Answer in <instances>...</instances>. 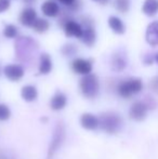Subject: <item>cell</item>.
Masks as SVG:
<instances>
[{"instance_id":"cell-1","label":"cell","mask_w":158,"mask_h":159,"mask_svg":"<svg viewBox=\"0 0 158 159\" xmlns=\"http://www.w3.org/2000/svg\"><path fill=\"white\" fill-rule=\"evenodd\" d=\"M99 122L101 129L108 134L117 133L122 127V118L114 111H106L101 114L99 117Z\"/></svg>"},{"instance_id":"cell-2","label":"cell","mask_w":158,"mask_h":159,"mask_svg":"<svg viewBox=\"0 0 158 159\" xmlns=\"http://www.w3.org/2000/svg\"><path fill=\"white\" fill-rule=\"evenodd\" d=\"M79 87L82 95L87 98H94L99 94L100 82L97 75L89 74L87 76H84L80 80Z\"/></svg>"},{"instance_id":"cell-3","label":"cell","mask_w":158,"mask_h":159,"mask_svg":"<svg viewBox=\"0 0 158 159\" xmlns=\"http://www.w3.org/2000/svg\"><path fill=\"white\" fill-rule=\"evenodd\" d=\"M143 89L142 80L139 78H130L119 82L117 86V92L124 98H130L132 95L141 92Z\"/></svg>"},{"instance_id":"cell-4","label":"cell","mask_w":158,"mask_h":159,"mask_svg":"<svg viewBox=\"0 0 158 159\" xmlns=\"http://www.w3.org/2000/svg\"><path fill=\"white\" fill-rule=\"evenodd\" d=\"M64 140H65V127H64L63 122H57L56 127H55V129H54L53 138H52V140H51L50 146H49V149H48L49 159H51L54 156V154L57 152V149L63 144Z\"/></svg>"},{"instance_id":"cell-5","label":"cell","mask_w":158,"mask_h":159,"mask_svg":"<svg viewBox=\"0 0 158 159\" xmlns=\"http://www.w3.org/2000/svg\"><path fill=\"white\" fill-rule=\"evenodd\" d=\"M148 107L144 103V101H137L134 102L130 107L129 111V116L131 119L135 121H143L147 116Z\"/></svg>"},{"instance_id":"cell-6","label":"cell","mask_w":158,"mask_h":159,"mask_svg":"<svg viewBox=\"0 0 158 159\" xmlns=\"http://www.w3.org/2000/svg\"><path fill=\"white\" fill-rule=\"evenodd\" d=\"M93 63L91 60L86 59H75L72 62V69L76 74L82 76H87L92 71Z\"/></svg>"},{"instance_id":"cell-7","label":"cell","mask_w":158,"mask_h":159,"mask_svg":"<svg viewBox=\"0 0 158 159\" xmlns=\"http://www.w3.org/2000/svg\"><path fill=\"white\" fill-rule=\"evenodd\" d=\"M24 67L19 64L7 65L3 68V74L10 81H20L24 76Z\"/></svg>"},{"instance_id":"cell-8","label":"cell","mask_w":158,"mask_h":159,"mask_svg":"<svg viewBox=\"0 0 158 159\" xmlns=\"http://www.w3.org/2000/svg\"><path fill=\"white\" fill-rule=\"evenodd\" d=\"M38 19L37 17V12L34 8H25L20 14V22L22 25L26 26V27H33L35 21Z\"/></svg>"},{"instance_id":"cell-9","label":"cell","mask_w":158,"mask_h":159,"mask_svg":"<svg viewBox=\"0 0 158 159\" xmlns=\"http://www.w3.org/2000/svg\"><path fill=\"white\" fill-rule=\"evenodd\" d=\"M65 35L67 37H76V38H81L82 33H84V28L79 23H77L74 20H70L67 21L63 26Z\"/></svg>"},{"instance_id":"cell-10","label":"cell","mask_w":158,"mask_h":159,"mask_svg":"<svg viewBox=\"0 0 158 159\" xmlns=\"http://www.w3.org/2000/svg\"><path fill=\"white\" fill-rule=\"evenodd\" d=\"M80 125L87 130H95L97 127H100L99 118L93 114L84 113L80 117Z\"/></svg>"},{"instance_id":"cell-11","label":"cell","mask_w":158,"mask_h":159,"mask_svg":"<svg viewBox=\"0 0 158 159\" xmlns=\"http://www.w3.org/2000/svg\"><path fill=\"white\" fill-rule=\"evenodd\" d=\"M145 39L148 44L155 47L158 44V22H152L146 28Z\"/></svg>"},{"instance_id":"cell-12","label":"cell","mask_w":158,"mask_h":159,"mask_svg":"<svg viewBox=\"0 0 158 159\" xmlns=\"http://www.w3.org/2000/svg\"><path fill=\"white\" fill-rule=\"evenodd\" d=\"M41 11L48 17H55L60 13V6L53 0H47L42 3Z\"/></svg>"},{"instance_id":"cell-13","label":"cell","mask_w":158,"mask_h":159,"mask_svg":"<svg viewBox=\"0 0 158 159\" xmlns=\"http://www.w3.org/2000/svg\"><path fill=\"white\" fill-rule=\"evenodd\" d=\"M67 104V98L64 93L56 92L50 101V107L53 111H61Z\"/></svg>"},{"instance_id":"cell-14","label":"cell","mask_w":158,"mask_h":159,"mask_svg":"<svg viewBox=\"0 0 158 159\" xmlns=\"http://www.w3.org/2000/svg\"><path fill=\"white\" fill-rule=\"evenodd\" d=\"M52 70V60L48 53H42L39 60V73L42 75H48Z\"/></svg>"},{"instance_id":"cell-15","label":"cell","mask_w":158,"mask_h":159,"mask_svg":"<svg viewBox=\"0 0 158 159\" xmlns=\"http://www.w3.org/2000/svg\"><path fill=\"white\" fill-rule=\"evenodd\" d=\"M81 41L84 42L86 46L88 47H92L95 43V40H97V33L95 30L90 26V27H84V33L81 36Z\"/></svg>"},{"instance_id":"cell-16","label":"cell","mask_w":158,"mask_h":159,"mask_svg":"<svg viewBox=\"0 0 158 159\" xmlns=\"http://www.w3.org/2000/svg\"><path fill=\"white\" fill-rule=\"evenodd\" d=\"M22 98L26 102H34L38 96V91L35 86L28 84V86H24L21 90Z\"/></svg>"},{"instance_id":"cell-17","label":"cell","mask_w":158,"mask_h":159,"mask_svg":"<svg viewBox=\"0 0 158 159\" xmlns=\"http://www.w3.org/2000/svg\"><path fill=\"white\" fill-rule=\"evenodd\" d=\"M108 26L113 32L118 35H122L126 32V26H124V22L117 16H111L108 19Z\"/></svg>"},{"instance_id":"cell-18","label":"cell","mask_w":158,"mask_h":159,"mask_svg":"<svg viewBox=\"0 0 158 159\" xmlns=\"http://www.w3.org/2000/svg\"><path fill=\"white\" fill-rule=\"evenodd\" d=\"M111 66H112V69L115 71H121L126 68L127 66V61L126 57H122L120 53H115L113 55L112 59V63H111Z\"/></svg>"},{"instance_id":"cell-19","label":"cell","mask_w":158,"mask_h":159,"mask_svg":"<svg viewBox=\"0 0 158 159\" xmlns=\"http://www.w3.org/2000/svg\"><path fill=\"white\" fill-rule=\"evenodd\" d=\"M142 11L147 16H154L158 12V0H145L142 6Z\"/></svg>"},{"instance_id":"cell-20","label":"cell","mask_w":158,"mask_h":159,"mask_svg":"<svg viewBox=\"0 0 158 159\" xmlns=\"http://www.w3.org/2000/svg\"><path fill=\"white\" fill-rule=\"evenodd\" d=\"M34 30H36L37 33H46L47 30L50 28V23L47 21L46 19H42V17H38V19L35 21L34 25H33Z\"/></svg>"},{"instance_id":"cell-21","label":"cell","mask_w":158,"mask_h":159,"mask_svg":"<svg viewBox=\"0 0 158 159\" xmlns=\"http://www.w3.org/2000/svg\"><path fill=\"white\" fill-rule=\"evenodd\" d=\"M3 36L6 38H9V39H12V38H15L19 34V30L15 25L13 24H7L3 28Z\"/></svg>"},{"instance_id":"cell-22","label":"cell","mask_w":158,"mask_h":159,"mask_svg":"<svg viewBox=\"0 0 158 159\" xmlns=\"http://www.w3.org/2000/svg\"><path fill=\"white\" fill-rule=\"evenodd\" d=\"M115 8L120 13H127L130 9L131 0H115Z\"/></svg>"},{"instance_id":"cell-23","label":"cell","mask_w":158,"mask_h":159,"mask_svg":"<svg viewBox=\"0 0 158 159\" xmlns=\"http://www.w3.org/2000/svg\"><path fill=\"white\" fill-rule=\"evenodd\" d=\"M61 52L65 57H72V55H74L77 52V47L73 43H66L65 46L62 47Z\"/></svg>"},{"instance_id":"cell-24","label":"cell","mask_w":158,"mask_h":159,"mask_svg":"<svg viewBox=\"0 0 158 159\" xmlns=\"http://www.w3.org/2000/svg\"><path fill=\"white\" fill-rule=\"evenodd\" d=\"M11 111L6 104H0V121H6L10 118Z\"/></svg>"},{"instance_id":"cell-25","label":"cell","mask_w":158,"mask_h":159,"mask_svg":"<svg viewBox=\"0 0 158 159\" xmlns=\"http://www.w3.org/2000/svg\"><path fill=\"white\" fill-rule=\"evenodd\" d=\"M62 4L68 7L70 9H74V10H77V9L80 8V1L79 0H59Z\"/></svg>"},{"instance_id":"cell-26","label":"cell","mask_w":158,"mask_h":159,"mask_svg":"<svg viewBox=\"0 0 158 159\" xmlns=\"http://www.w3.org/2000/svg\"><path fill=\"white\" fill-rule=\"evenodd\" d=\"M10 0H0V13H3L10 9Z\"/></svg>"},{"instance_id":"cell-27","label":"cell","mask_w":158,"mask_h":159,"mask_svg":"<svg viewBox=\"0 0 158 159\" xmlns=\"http://www.w3.org/2000/svg\"><path fill=\"white\" fill-rule=\"evenodd\" d=\"M144 103H145L146 106L148 107V109H150V108H155V107H156V102H155L153 98H147L145 101H144Z\"/></svg>"},{"instance_id":"cell-28","label":"cell","mask_w":158,"mask_h":159,"mask_svg":"<svg viewBox=\"0 0 158 159\" xmlns=\"http://www.w3.org/2000/svg\"><path fill=\"white\" fill-rule=\"evenodd\" d=\"M0 159H8V158H7V156H6V154H4L1 149H0Z\"/></svg>"},{"instance_id":"cell-29","label":"cell","mask_w":158,"mask_h":159,"mask_svg":"<svg viewBox=\"0 0 158 159\" xmlns=\"http://www.w3.org/2000/svg\"><path fill=\"white\" fill-rule=\"evenodd\" d=\"M24 1H25L26 3H28V4H32V3H34L36 0H24Z\"/></svg>"},{"instance_id":"cell-30","label":"cell","mask_w":158,"mask_h":159,"mask_svg":"<svg viewBox=\"0 0 158 159\" xmlns=\"http://www.w3.org/2000/svg\"><path fill=\"white\" fill-rule=\"evenodd\" d=\"M93 1H95V2H101V3H106V2H107V0H93Z\"/></svg>"},{"instance_id":"cell-31","label":"cell","mask_w":158,"mask_h":159,"mask_svg":"<svg viewBox=\"0 0 158 159\" xmlns=\"http://www.w3.org/2000/svg\"><path fill=\"white\" fill-rule=\"evenodd\" d=\"M41 121H42V122H47V121H48V118H47V117L41 118Z\"/></svg>"},{"instance_id":"cell-32","label":"cell","mask_w":158,"mask_h":159,"mask_svg":"<svg viewBox=\"0 0 158 159\" xmlns=\"http://www.w3.org/2000/svg\"><path fill=\"white\" fill-rule=\"evenodd\" d=\"M155 60H156V62H157V63H158V53H157V54H156V57H155Z\"/></svg>"},{"instance_id":"cell-33","label":"cell","mask_w":158,"mask_h":159,"mask_svg":"<svg viewBox=\"0 0 158 159\" xmlns=\"http://www.w3.org/2000/svg\"><path fill=\"white\" fill-rule=\"evenodd\" d=\"M0 74H1V68H0Z\"/></svg>"}]
</instances>
